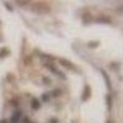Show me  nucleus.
<instances>
[{
	"label": "nucleus",
	"mask_w": 123,
	"mask_h": 123,
	"mask_svg": "<svg viewBox=\"0 0 123 123\" xmlns=\"http://www.w3.org/2000/svg\"><path fill=\"white\" fill-rule=\"evenodd\" d=\"M101 73H102V75H104V78H105V80H106V85L111 89V81H110V79L107 78V74L105 73V71L104 70H101Z\"/></svg>",
	"instance_id": "obj_3"
},
{
	"label": "nucleus",
	"mask_w": 123,
	"mask_h": 123,
	"mask_svg": "<svg viewBox=\"0 0 123 123\" xmlns=\"http://www.w3.org/2000/svg\"><path fill=\"white\" fill-rule=\"evenodd\" d=\"M59 63H62L64 67H67V68H70V69H75L74 68V65L70 63V62H68V60H65V59H63V58H60L59 59Z\"/></svg>",
	"instance_id": "obj_1"
},
{
	"label": "nucleus",
	"mask_w": 123,
	"mask_h": 123,
	"mask_svg": "<svg viewBox=\"0 0 123 123\" xmlns=\"http://www.w3.org/2000/svg\"><path fill=\"white\" fill-rule=\"evenodd\" d=\"M97 21H106V22H110V18H100Z\"/></svg>",
	"instance_id": "obj_6"
},
{
	"label": "nucleus",
	"mask_w": 123,
	"mask_h": 123,
	"mask_svg": "<svg viewBox=\"0 0 123 123\" xmlns=\"http://www.w3.org/2000/svg\"><path fill=\"white\" fill-rule=\"evenodd\" d=\"M39 106H41V105H39V102H38L36 98H33V101H32V108H33V110H38Z\"/></svg>",
	"instance_id": "obj_4"
},
{
	"label": "nucleus",
	"mask_w": 123,
	"mask_h": 123,
	"mask_svg": "<svg viewBox=\"0 0 123 123\" xmlns=\"http://www.w3.org/2000/svg\"><path fill=\"white\" fill-rule=\"evenodd\" d=\"M87 96H90V87H89V86H85V90H84V96H83V101L87 100Z\"/></svg>",
	"instance_id": "obj_2"
},
{
	"label": "nucleus",
	"mask_w": 123,
	"mask_h": 123,
	"mask_svg": "<svg viewBox=\"0 0 123 123\" xmlns=\"http://www.w3.org/2000/svg\"><path fill=\"white\" fill-rule=\"evenodd\" d=\"M24 122H25V123H28V119H25Z\"/></svg>",
	"instance_id": "obj_7"
},
{
	"label": "nucleus",
	"mask_w": 123,
	"mask_h": 123,
	"mask_svg": "<svg viewBox=\"0 0 123 123\" xmlns=\"http://www.w3.org/2000/svg\"><path fill=\"white\" fill-rule=\"evenodd\" d=\"M20 116H21V112H16V115L12 117V123H17L18 122V118H20Z\"/></svg>",
	"instance_id": "obj_5"
}]
</instances>
